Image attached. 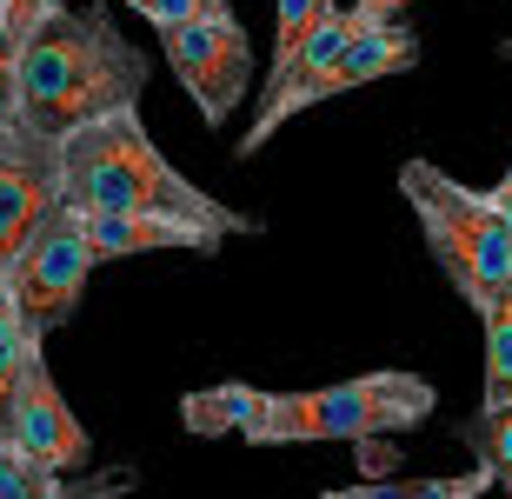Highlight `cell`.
Listing matches in <instances>:
<instances>
[{"label":"cell","instance_id":"1","mask_svg":"<svg viewBox=\"0 0 512 499\" xmlns=\"http://www.w3.org/2000/svg\"><path fill=\"white\" fill-rule=\"evenodd\" d=\"M147 54L120 34L107 14L54 7L14 60V127L40 140H67L94 120L140 107Z\"/></svg>","mask_w":512,"mask_h":499},{"label":"cell","instance_id":"2","mask_svg":"<svg viewBox=\"0 0 512 499\" xmlns=\"http://www.w3.org/2000/svg\"><path fill=\"white\" fill-rule=\"evenodd\" d=\"M60 207L67 213H147V220H180V227H200L213 240L227 233H260L253 213H233L227 200H213L173 173V160L153 147L140 107H120V114L80 127V134L60 140Z\"/></svg>","mask_w":512,"mask_h":499},{"label":"cell","instance_id":"3","mask_svg":"<svg viewBox=\"0 0 512 499\" xmlns=\"http://www.w3.org/2000/svg\"><path fill=\"white\" fill-rule=\"evenodd\" d=\"M433 386L419 373H360L340 386H313V393H260L253 420L240 426L247 446H313V440H386L399 426L433 420Z\"/></svg>","mask_w":512,"mask_h":499},{"label":"cell","instance_id":"4","mask_svg":"<svg viewBox=\"0 0 512 499\" xmlns=\"http://www.w3.org/2000/svg\"><path fill=\"white\" fill-rule=\"evenodd\" d=\"M399 193L413 200L439 273L459 287V300L473 313H486L499 293L512 287V240H506V227H499L493 200L473 193V187H459L453 173H439L433 160H406V167H399Z\"/></svg>","mask_w":512,"mask_h":499},{"label":"cell","instance_id":"5","mask_svg":"<svg viewBox=\"0 0 512 499\" xmlns=\"http://www.w3.org/2000/svg\"><path fill=\"white\" fill-rule=\"evenodd\" d=\"M94 280V253L80 240V220L67 207H54L40 220V233L20 247V260L0 273V287L14 300V320L27 340H47L54 327H67L80 307V293Z\"/></svg>","mask_w":512,"mask_h":499},{"label":"cell","instance_id":"6","mask_svg":"<svg viewBox=\"0 0 512 499\" xmlns=\"http://www.w3.org/2000/svg\"><path fill=\"white\" fill-rule=\"evenodd\" d=\"M160 40H167V60H173V74H180V87L193 94L200 120L207 127H227V114L240 107V94H247V80H253L247 27L233 14H213V20L167 27Z\"/></svg>","mask_w":512,"mask_h":499},{"label":"cell","instance_id":"7","mask_svg":"<svg viewBox=\"0 0 512 499\" xmlns=\"http://www.w3.org/2000/svg\"><path fill=\"white\" fill-rule=\"evenodd\" d=\"M7 446H14L20 460L60 473V480L87 473V460H94V440H87V426L74 420V406L60 400V386H54V373H47V353H40V346H27V360H20L14 406H7Z\"/></svg>","mask_w":512,"mask_h":499},{"label":"cell","instance_id":"8","mask_svg":"<svg viewBox=\"0 0 512 499\" xmlns=\"http://www.w3.org/2000/svg\"><path fill=\"white\" fill-rule=\"evenodd\" d=\"M60 207V140L0 127V273L20 260V247L40 233V220Z\"/></svg>","mask_w":512,"mask_h":499},{"label":"cell","instance_id":"9","mask_svg":"<svg viewBox=\"0 0 512 499\" xmlns=\"http://www.w3.org/2000/svg\"><path fill=\"white\" fill-rule=\"evenodd\" d=\"M80 220V240L87 253L100 260H133V253H167V247H187V253H213L220 240L200 227H180V220H147V213H74Z\"/></svg>","mask_w":512,"mask_h":499},{"label":"cell","instance_id":"10","mask_svg":"<svg viewBox=\"0 0 512 499\" xmlns=\"http://www.w3.org/2000/svg\"><path fill=\"white\" fill-rule=\"evenodd\" d=\"M406 67H419V40L406 34V27H373V34L346 40L340 54H333V67L320 74V100L353 94V87H366V80L406 74Z\"/></svg>","mask_w":512,"mask_h":499},{"label":"cell","instance_id":"11","mask_svg":"<svg viewBox=\"0 0 512 499\" xmlns=\"http://www.w3.org/2000/svg\"><path fill=\"white\" fill-rule=\"evenodd\" d=\"M133 486V473H100V480H60L47 466L20 460L14 446L0 440V499H120Z\"/></svg>","mask_w":512,"mask_h":499},{"label":"cell","instance_id":"12","mask_svg":"<svg viewBox=\"0 0 512 499\" xmlns=\"http://www.w3.org/2000/svg\"><path fill=\"white\" fill-rule=\"evenodd\" d=\"M253 406H260V386H207V393H187L180 400V426L187 433H200V440H220V433H240V426L253 420Z\"/></svg>","mask_w":512,"mask_h":499},{"label":"cell","instance_id":"13","mask_svg":"<svg viewBox=\"0 0 512 499\" xmlns=\"http://www.w3.org/2000/svg\"><path fill=\"white\" fill-rule=\"evenodd\" d=\"M459 440L473 453V466L499 493H512V406H479L473 420L459 426Z\"/></svg>","mask_w":512,"mask_h":499},{"label":"cell","instance_id":"14","mask_svg":"<svg viewBox=\"0 0 512 499\" xmlns=\"http://www.w3.org/2000/svg\"><path fill=\"white\" fill-rule=\"evenodd\" d=\"M486 473H459V480H360V486H333L320 499H479L486 493Z\"/></svg>","mask_w":512,"mask_h":499},{"label":"cell","instance_id":"15","mask_svg":"<svg viewBox=\"0 0 512 499\" xmlns=\"http://www.w3.org/2000/svg\"><path fill=\"white\" fill-rule=\"evenodd\" d=\"M479 327H486V400L479 406H499L512 393V287L479 313Z\"/></svg>","mask_w":512,"mask_h":499},{"label":"cell","instance_id":"16","mask_svg":"<svg viewBox=\"0 0 512 499\" xmlns=\"http://www.w3.org/2000/svg\"><path fill=\"white\" fill-rule=\"evenodd\" d=\"M27 346H40V340H27V333H20L14 300H7V287H0V440H7V406H14V380H20Z\"/></svg>","mask_w":512,"mask_h":499},{"label":"cell","instance_id":"17","mask_svg":"<svg viewBox=\"0 0 512 499\" xmlns=\"http://www.w3.org/2000/svg\"><path fill=\"white\" fill-rule=\"evenodd\" d=\"M133 14L147 20L153 34H167V27H187V20H213V14H233L227 0H120Z\"/></svg>","mask_w":512,"mask_h":499},{"label":"cell","instance_id":"18","mask_svg":"<svg viewBox=\"0 0 512 499\" xmlns=\"http://www.w3.org/2000/svg\"><path fill=\"white\" fill-rule=\"evenodd\" d=\"M326 7H333V0H280V47H273V67H280V60L313 34V20H320Z\"/></svg>","mask_w":512,"mask_h":499},{"label":"cell","instance_id":"19","mask_svg":"<svg viewBox=\"0 0 512 499\" xmlns=\"http://www.w3.org/2000/svg\"><path fill=\"white\" fill-rule=\"evenodd\" d=\"M20 40L14 27H0V127H14V60H20Z\"/></svg>","mask_w":512,"mask_h":499},{"label":"cell","instance_id":"20","mask_svg":"<svg viewBox=\"0 0 512 499\" xmlns=\"http://www.w3.org/2000/svg\"><path fill=\"white\" fill-rule=\"evenodd\" d=\"M353 446H360V466H366V480H386V473L399 466V453H393L386 440H353Z\"/></svg>","mask_w":512,"mask_h":499},{"label":"cell","instance_id":"21","mask_svg":"<svg viewBox=\"0 0 512 499\" xmlns=\"http://www.w3.org/2000/svg\"><path fill=\"white\" fill-rule=\"evenodd\" d=\"M486 200H493L499 227H506V240H512V167H506V180H499V193H486Z\"/></svg>","mask_w":512,"mask_h":499},{"label":"cell","instance_id":"22","mask_svg":"<svg viewBox=\"0 0 512 499\" xmlns=\"http://www.w3.org/2000/svg\"><path fill=\"white\" fill-rule=\"evenodd\" d=\"M499 406H512V393H506V400H499Z\"/></svg>","mask_w":512,"mask_h":499},{"label":"cell","instance_id":"23","mask_svg":"<svg viewBox=\"0 0 512 499\" xmlns=\"http://www.w3.org/2000/svg\"><path fill=\"white\" fill-rule=\"evenodd\" d=\"M0 14H7V0H0Z\"/></svg>","mask_w":512,"mask_h":499},{"label":"cell","instance_id":"24","mask_svg":"<svg viewBox=\"0 0 512 499\" xmlns=\"http://www.w3.org/2000/svg\"><path fill=\"white\" fill-rule=\"evenodd\" d=\"M506 54H512V40H506Z\"/></svg>","mask_w":512,"mask_h":499},{"label":"cell","instance_id":"25","mask_svg":"<svg viewBox=\"0 0 512 499\" xmlns=\"http://www.w3.org/2000/svg\"><path fill=\"white\" fill-rule=\"evenodd\" d=\"M60 7H67V0H60Z\"/></svg>","mask_w":512,"mask_h":499}]
</instances>
